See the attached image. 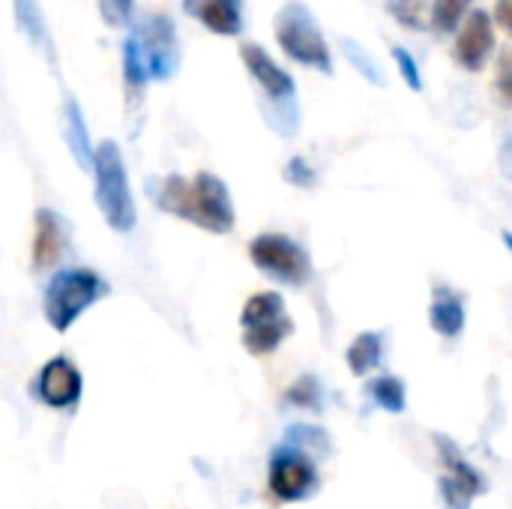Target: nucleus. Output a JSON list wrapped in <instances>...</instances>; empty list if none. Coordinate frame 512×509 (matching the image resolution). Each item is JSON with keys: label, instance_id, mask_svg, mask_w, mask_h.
I'll use <instances>...</instances> for the list:
<instances>
[{"label": "nucleus", "instance_id": "22", "mask_svg": "<svg viewBox=\"0 0 512 509\" xmlns=\"http://www.w3.org/2000/svg\"><path fill=\"white\" fill-rule=\"evenodd\" d=\"M99 12H102V21L105 24H111V27H129L132 24L135 3L132 0H99Z\"/></svg>", "mask_w": 512, "mask_h": 509}, {"label": "nucleus", "instance_id": "14", "mask_svg": "<svg viewBox=\"0 0 512 509\" xmlns=\"http://www.w3.org/2000/svg\"><path fill=\"white\" fill-rule=\"evenodd\" d=\"M63 252V228L60 219L51 210L36 213V234H33V264L39 270H48L60 261Z\"/></svg>", "mask_w": 512, "mask_h": 509}, {"label": "nucleus", "instance_id": "19", "mask_svg": "<svg viewBox=\"0 0 512 509\" xmlns=\"http://www.w3.org/2000/svg\"><path fill=\"white\" fill-rule=\"evenodd\" d=\"M342 51H345V57L354 63V69H357L363 78H369L372 84H384V75H381V69H378V63H375V57H372V54H366V48H363L357 39L342 36Z\"/></svg>", "mask_w": 512, "mask_h": 509}, {"label": "nucleus", "instance_id": "4", "mask_svg": "<svg viewBox=\"0 0 512 509\" xmlns=\"http://www.w3.org/2000/svg\"><path fill=\"white\" fill-rule=\"evenodd\" d=\"M108 285L93 270H60L45 288V318L54 330H69L81 312H87L99 297H105Z\"/></svg>", "mask_w": 512, "mask_h": 509}, {"label": "nucleus", "instance_id": "2", "mask_svg": "<svg viewBox=\"0 0 512 509\" xmlns=\"http://www.w3.org/2000/svg\"><path fill=\"white\" fill-rule=\"evenodd\" d=\"M273 30H276V42L282 45V51L309 66V69H318L324 75H333V54H330V45L324 39V30L318 24V18L312 15V9L300 0H288L279 12H276V21H273Z\"/></svg>", "mask_w": 512, "mask_h": 509}, {"label": "nucleus", "instance_id": "24", "mask_svg": "<svg viewBox=\"0 0 512 509\" xmlns=\"http://www.w3.org/2000/svg\"><path fill=\"white\" fill-rule=\"evenodd\" d=\"M498 21H501L504 27H507V21H510V15H507V0L498 3Z\"/></svg>", "mask_w": 512, "mask_h": 509}, {"label": "nucleus", "instance_id": "17", "mask_svg": "<svg viewBox=\"0 0 512 509\" xmlns=\"http://www.w3.org/2000/svg\"><path fill=\"white\" fill-rule=\"evenodd\" d=\"M381 357H384V339L378 333H363L348 348V363L354 375H366L369 369L381 366Z\"/></svg>", "mask_w": 512, "mask_h": 509}, {"label": "nucleus", "instance_id": "11", "mask_svg": "<svg viewBox=\"0 0 512 509\" xmlns=\"http://www.w3.org/2000/svg\"><path fill=\"white\" fill-rule=\"evenodd\" d=\"M36 393L48 408H72L81 399V372L66 357H54L42 366Z\"/></svg>", "mask_w": 512, "mask_h": 509}, {"label": "nucleus", "instance_id": "1", "mask_svg": "<svg viewBox=\"0 0 512 509\" xmlns=\"http://www.w3.org/2000/svg\"><path fill=\"white\" fill-rule=\"evenodd\" d=\"M159 204L162 210L210 234H228L234 228V207H231L228 186L207 171H201L192 180L168 177L159 189Z\"/></svg>", "mask_w": 512, "mask_h": 509}, {"label": "nucleus", "instance_id": "21", "mask_svg": "<svg viewBox=\"0 0 512 509\" xmlns=\"http://www.w3.org/2000/svg\"><path fill=\"white\" fill-rule=\"evenodd\" d=\"M369 390H372V396H375V402H378L381 408H387V411H393V414H399V411L405 408V387H402L399 378H381V381H375Z\"/></svg>", "mask_w": 512, "mask_h": 509}, {"label": "nucleus", "instance_id": "18", "mask_svg": "<svg viewBox=\"0 0 512 509\" xmlns=\"http://www.w3.org/2000/svg\"><path fill=\"white\" fill-rule=\"evenodd\" d=\"M66 138L72 144V153L81 165H93V147L87 138V126L81 117V108L75 105V99H66Z\"/></svg>", "mask_w": 512, "mask_h": 509}, {"label": "nucleus", "instance_id": "9", "mask_svg": "<svg viewBox=\"0 0 512 509\" xmlns=\"http://www.w3.org/2000/svg\"><path fill=\"white\" fill-rule=\"evenodd\" d=\"M318 489V471L300 450L282 447L270 462V492L279 501H306Z\"/></svg>", "mask_w": 512, "mask_h": 509}, {"label": "nucleus", "instance_id": "7", "mask_svg": "<svg viewBox=\"0 0 512 509\" xmlns=\"http://www.w3.org/2000/svg\"><path fill=\"white\" fill-rule=\"evenodd\" d=\"M249 255L255 267L285 285H306L312 279V261L300 243L285 234H261L252 240Z\"/></svg>", "mask_w": 512, "mask_h": 509}, {"label": "nucleus", "instance_id": "5", "mask_svg": "<svg viewBox=\"0 0 512 509\" xmlns=\"http://www.w3.org/2000/svg\"><path fill=\"white\" fill-rule=\"evenodd\" d=\"M240 324H243V345L255 357L273 354L294 333L285 300L282 294H273V291L249 297L243 306Z\"/></svg>", "mask_w": 512, "mask_h": 509}, {"label": "nucleus", "instance_id": "20", "mask_svg": "<svg viewBox=\"0 0 512 509\" xmlns=\"http://www.w3.org/2000/svg\"><path fill=\"white\" fill-rule=\"evenodd\" d=\"M471 0H435L432 6V27L441 30V33H453L462 18H465V9H468Z\"/></svg>", "mask_w": 512, "mask_h": 509}, {"label": "nucleus", "instance_id": "23", "mask_svg": "<svg viewBox=\"0 0 512 509\" xmlns=\"http://www.w3.org/2000/svg\"><path fill=\"white\" fill-rule=\"evenodd\" d=\"M393 60H396V66H399L405 84H408L411 90H423V75H420V66H417L414 54H411L408 48L396 45V48H393Z\"/></svg>", "mask_w": 512, "mask_h": 509}, {"label": "nucleus", "instance_id": "3", "mask_svg": "<svg viewBox=\"0 0 512 509\" xmlns=\"http://www.w3.org/2000/svg\"><path fill=\"white\" fill-rule=\"evenodd\" d=\"M93 174H96V201L105 216V222L114 231H132L135 228V204L129 192V177L123 165V153L117 141H102L93 150Z\"/></svg>", "mask_w": 512, "mask_h": 509}, {"label": "nucleus", "instance_id": "15", "mask_svg": "<svg viewBox=\"0 0 512 509\" xmlns=\"http://www.w3.org/2000/svg\"><path fill=\"white\" fill-rule=\"evenodd\" d=\"M12 9H15V24L27 36V42L36 51H42L48 60H54V45H51L48 21L39 9V0H12Z\"/></svg>", "mask_w": 512, "mask_h": 509}, {"label": "nucleus", "instance_id": "13", "mask_svg": "<svg viewBox=\"0 0 512 509\" xmlns=\"http://www.w3.org/2000/svg\"><path fill=\"white\" fill-rule=\"evenodd\" d=\"M438 447H444L447 450V468H450V474L441 480V486H444V495H447V501L450 504H468L477 492H483V480H480V474L456 453V447L453 444H447V441H438Z\"/></svg>", "mask_w": 512, "mask_h": 509}, {"label": "nucleus", "instance_id": "16", "mask_svg": "<svg viewBox=\"0 0 512 509\" xmlns=\"http://www.w3.org/2000/svg\"><path fill=\"white\" fill-rule=\"evenodd\" d=\"M432 327H435V333H441L447 339H456L465 327V306L447 288H441L435 303H432Z\"/></svg>", "mask_w": 512, "mask_h": 509}, {"label": "nucleus", "instance_id": "12", "mask_svg": "<svg viewBox=\"0 0 512 509\" xmlns=\"http://www.w3.org/2000/svg\"><path fill=\"white\" fill-rule=\"evenodd\" d=\"M183 9L216 36L243 33V0H183Z\"/></svg>", "mask_w": 512, "mask_h": 509}, {"label": "nucleus", "instance_id": "8", "mask_svg": "<svg viewBox=\"0 0 512 509\" xmlns=\"http://www.w3.org/2000/svg\"><path fill=\"white\" fill-rule=\"evenodd\" d=\"M240 57L249 69V75L258 81V87L273 99V105L279 108V114H288V120H297L294 114V78L255 42H243L240 45Z\"/></svg>", "mask_w": 512, "mask_h": 509}, {"label": "nucleus", "instance_id": "10", "mask_svg": "<svg viewBox=\"0 0 512 509\" xmlns=\"http://www.w3.org/2000/svg\"><path fill=\"white\" fill-rule=\"evenodd\" d=\"M495 48V24L492 15L483 9H474L471 15H465V24L459 27V39H456V60L471 69L480 72L489 60Z\"/></svg>", "mask_w": 512, "mask_h": 509}, {"label": "nucleus", "instance_id": "6", "mask_svg": "<svg viewBox=\"0 0 512 509\" xmlns=\"http://www.w3.org/2000/svg\"><path fill=\"white\" fill-rule=\"evenodd\" d=\"M147 81H168L180 66V42L168 15H147L129 33Z\"/></svg>", "mask_w": 512, "mask_h": 509}]
</instances>
